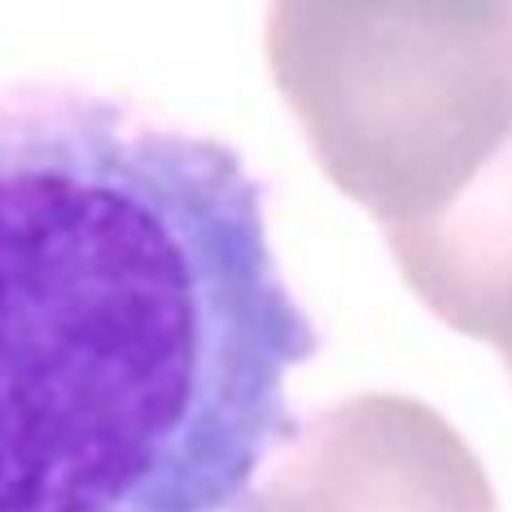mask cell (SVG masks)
I'll return each mask as SVG.
<instances>
[{
    "mask_svg": "<svg viewBox=\"0 0 512 512\" xmlns=\"http://www.w3.org/2000/svg\"><path fill=\"white\" fill-rule=\"evenodd\" d=\"M316 348L230 144L0 94V512H238Z\"/></svg>",
    "mask_w": 512,
    "mask_h": 512,
    "instance_id": "1",
    "label": "cell"
},
{
    "mask_svg": "<svg viewBox=\"0 0 512 512\" xmlns=\"http://www.w3.org/2000/svg\"><path fill=\"white\" fill-rule=\"evenodd\" d=\"M266 56L324 174L460 330L508 306L466 198L510 142L512 0H270Z\"/></svg>",
    "mask_w": 512,
    "mask_h": 512,
    "instance_id": "2",
    "label": "cell"
}]
</instances>
